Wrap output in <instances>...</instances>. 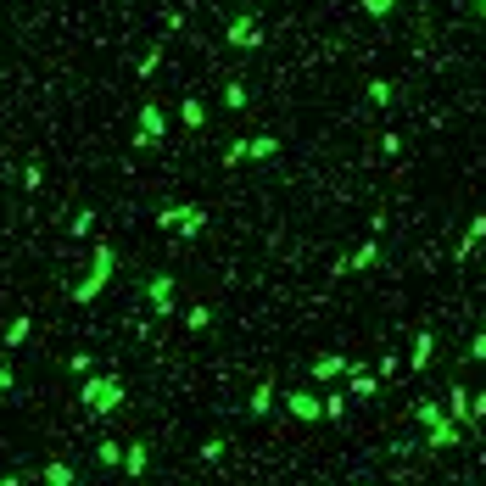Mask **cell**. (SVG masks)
I'll list each match as a JSON object with an SVG mask.
<instances>
[{
	"instance_id": "2",
	"label": "cell",
	"mask_w": 486,
	"mask_h": 486,
	"mask_svg": "<svg viewBox=\"0 0 486 486\" xmlns=\"http://www.w3.org/2000/svg\"><path fill=\"white\" fill-rule=\"evenodd\" d=\"M168 297H174L168 279H151V302H157V308H168Z\"/></svg>"
},
{
	"instance_id": "3",
	"label": "cell",
	"mask_w": 486,
	"mask_h": 486,
	"mask_svg": "<svg viewBox=\"0 0 486 486\" xmlns=\"http://www.w3.org/2000/svg\"><path fill=\"white\" fill-rule=\"evenodd\" d=\"M291 414H302V419H313L319 408H313V397H291Z\"/></svg>"
},
{
	"instance_id": "1",
	"label": "cell",
	"mask_w": 486,
	"mask_h": 486,
	"mask_svg": "<svg viewBox=\"0 0 486 486\" xmlns=\"http://www.w3.org/2000/svg\"><path fill=\"white\" fill-rule=\"evenodd\" d=\"M106 274H112V252L101 246V252H95V274L84 279V286H78V302H90V297H95V291L106 286Z\"/></svg>"
}]
</instances>
